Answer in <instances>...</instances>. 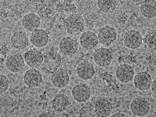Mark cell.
<instances>
[{
  "mask_svg": "<svg viewBox=\"0 0 156 117\" xmlns=\"http://www.w3.org/2000/svg\"><path fill=\"white\" fill-rule=\"evenodd\" d=\"M64 24L67 33L77 35L82 33L85 28L83 18L77 13H73L64 20Z\"/></svg>",
  "mask_w": 156,
  "mask_h": 117,
  "instance_id": "obj_1",
  "label": "cell"
},
{
  "mask_svg": "<svg viewBox=\"0 0 156 117\" xmlns=\"http://www.w3.org/2000/svg\"><path fill=\"white\" fill-rule=\"evenodd\" d=\"M44 60L41 65L42 69L47 73L53 74L57 71L62 64V58L57 53L49 51L45 53Z\"/></svg>",
  "mask_w": 156,
  "mask_h": 117,
  "instance_id": "obj_2",
  "label": "cell"
},
{
  "mask_svg": "<svg viewBox=\"0 0 156 117\" xmlns=\"http://www.w3.org/2000/svg\"><path fill=\"white\" fill-rule=\"evenodd\" d=\"M95 63L102 67H108L113 60V54L111 50L105 47H101L95 50L93 54Z\"/></svg>",
  "mask_w": 156,
  "mask_h": 117,
  "instance_id": "obj_3",
  "label": "cell"
},
{
  "mask_svg": "<svg viewBox=\"0 0 156 117\" xmlns=\"http://www.w3.org/2000/svg\"><path fill=\"white\" fill-rule=\"evenodd\" d=\"M130 109L135 116L143 117L147 115L150 110V105L144 98L137 97L132 101Z\"/></svg>",
  "mask_w": 156,
  "mask_h": 117,
  "instance_id": "obj_4",
  "label": "cell"
},
{
  "mask_svg": "<svg viewBox=\"0 0 156 117\" xmlns=\"http://www.w3.org/2000/svg\"><path fill=\"white\" fill-rule=\"evenodd\" d=\"M117 33L116 29L109 26H105L101 28L98 38L101 45L108 47L112 45L117 39Z\"/></svg>",
  "mask_w": 156,
  "mask_h": 117,
  "instance_id": "obj_5",
  "label": "cell"
},
{
  "mask_svg": "<svg viewBox=\"0 0 156 117\" xmlns=\"http://www.w3.org/2000/svg\"><path fill=\"white\" fill-rule=\"evenodd\" d=\"M94 112L97 117H108L111 114V102L105 98H97L94 102Z\"/></svg>",
  "mask_w": 156,
  "mask_h": 117,
  "instance_id": "obj_6",
  "label": "cell"
},
{
  "mask_svg": "<svg viewBox=\"0 0 156 117\" xmlns=\"http://www.w3.org/2000/svg\"><path fill=\"white\" fill-rule=\"evenodd\" d=\"M143 42L144 38L142 34L136 30L128 31L124 38V45L130 49H136L139 48Z\"/></svg>",
  "mask_w": 156,
  "mask_h": 117,
  "instance_id": "obj_7",
  "label": "cell"
},
{
  "mask_svg": "<svg viewBox=\"0 0 156 117\" xmlns=\"http://www.w3.org/2000/svg\"><path fill=\"white\" fill-rule=\"evenodd\" d=\"M72 96L74 100L79 103H83L89 100L91 91L86 84H79L72 89Z\"/></svg>",
  "mask_w": 156,
  "mask_h": 117,
  "instance_id": "obj_8",
  "label": "cell"
},
{
  "mask_svg": "<svg viewBox=\"0 0 156 117\" xmlns=\"http://www.w3.org/2000/svg\"><path fill=\"white\" fill-rule=\"evenodd\" d=\"M24 58L28 67H37L42 64L44 60V55L41 51L33 49L25 53Z\"/></svg>",
  "mask_w": 156,
  "mask_h": 117,
  "instance_id": "obj_9",
  "label": "cell"
},
{
  "mask_svg": "<svg viewBox=\"0 0 156 117\" xmlns=\"http://www.w3.org/2000/svg\"><path fill=\"white\" fill-rule=\"evenodd\" d=\"M6 68L12 73L20 72L26 65L24 57L19 54H15L8 57L6 61Z\"/></svg>",
  "mask_w": 156,
  "mask_h": 117,
  "instance_id": "obj_10",
  "label": "cell"
},
{
  "mask_svg": "<svg viewBox=\"0 0 156 117\" xmlns=\"http://www.w3.org/2000/svg\"><path fill=\"white\" fill-rule=\"evenodd\" d=\"M79 41L82 47L87 50L94 49L99 43L98 35L91 31H87L82 33Z\"/></svg>",
  "mask_w": 156,
  "mask_h": 117,
  "instance_id": "obj_11",
  "label": "cell"
},
{
  "mask_svg": "<svg viewBox=\"0 0 156 117\" xmlns=\"http://www.w3.org/2000/svg\"><path fill=\"white\" fill-rule=\"evenodd\" d=\"M59 49L64 56H73L78 51V42L70 36H66L61 40L59 43Z\"/></svg>",
  "mask_w": 156,
  "mask_h": 117,
  "instance_id": "obj_12",
  "label": "cell"
},
{
  "mask_svg": "<svg viewBox=\"0 0 156 117\" xmlns=\"http://www.w3.org/2000/svg\"><path fill=\"white\" fill-rule=\"evenodd\" d=\"M24 81L30 88L39 87L42 83V76L38 70L31 68L27 70L24 74Z\"/></svg>",
  "mask_w": 156,
  "mask_h": 117,
  "instance_id": "obj_13",
  "label": "cell"
},
{
  "mask_svg": "<svg viewBox=\"0 0 156 117\" xmlns=\"http://www.w3.org/2000/svg\"><path fill=\"white\" fill-rule=\"evenodd\" d=\"M153 81L151 74L147 72H140L134 76L135 87L140 91H145L150 89Z\"/></svg>",
  "mask_w": 156,
  "mask_h": 117,
  "instance_id": "obj_14",
  "label": "cell"
},
{
  "mask_svg": "<svg viewBox=\"0 0 156 117\" xmlns=\"http://www.w3.org/2000/svg\"><path fill=\"white\" fill-rule=\"evenodd\" d=\"M116 76L121 83H129L134 79L135 76L134 69L131 65L127 64H121L116 69Z\"/></svg>",
  "mask_w": 156,
  "mask_h": 117,
  "instance_id": "obj_15",
  "label": "cell"
},
{
  "mask_svg": "<svg viewBox=\"0 0 156 117\" xmlns=\"http://www.w3.org/2000/svg\"><path fill=\"white\" fill-rule=\"evenodd\" d=\"M30 39L31 43L35 47L41 48L48 45L49 36L45 30L38 28L31 33Z\"/></svg>",
  "mask_w": 156,
  "mask_h": 117,
  "instance_id": "obj_16",
  "label": "cell"
},
{
  "mask_svg": "<svg viewBox=\"0 0 156 117\" xmlns=\"http://www.w3.org/2000/svg\"><path fill=\"white\" fill-rule=\"evenodd\" d=\"M51 81L55 87L62 88L68 85L70 81V77L66 70L62 68H59L52 74Z\"/></svg>",
  "mask_w": 156,
  "mask_h": 117,
  "instance_id": "obj_17",
  "label": "cell"
},
{
  "mask_svg": "<svg viewBox=\"0 0 156 117\" xmlns=\"http://www.w3.org/2000/svg\"><path fill=\"white\" fill-rule=\"evenodd\" d=\"M76 74L78 77L83 80H89L94 76L95 71L94 65L90 62H82L76 67Z\"/></svg>",
  "mask_w": 156,
  "mask_h": 117,
  "instance_id": "obj_18",
  "label": "cell"
},
{
  "mask_svg": "<svg viewBox=\"0 0 156 117\" xmlns=\"http://www.w3.org/2000/svg\"><path fill=\"white\" fill-rule=\"evenodd\" d=\"M41 20L39 16L34 13H29L23 17V27L27 31L33 32L38 29L41 26Z\"/></svg>",
  "mask_w": 156,
  "mask_h": 117,
  "instance_id": "obj_19",
  "label": "cell"
},
{
  "mask_svg": "<svg viewBox=\"0 0 156 117\" xmlns=\"http://www.w3.org/2000/svg\"><path fill=\"white\" fill-rule=\"evenodd\" d=\"M11 42L15 49L23 50L26 49L29 44L28 35L25 32L21 31H16L12 34Z\"/></svg>",
  "mask_w": 156,
  "mask_h": 117,
  "instance_id": "obj_20",
  "label": "cell"
},
{
  "mask_svg": "<svg viewBox=\"0 0 156 117\" xmlns=\"http://www.w3.org/2000/svg\"><path fill=\"white\" fill-rule=\"evenodd\" d=\"M140 11L143 16L147 19L156 17V0H145L140 6Z\"/></svg>",
  "mask_w": 156,
  "mask_h": 117,
  "instance_id": "obj_21",
  "label": "cell"
},
{
  "mask_svg": "<svg viewBox=\"0 0 156 117\" xmlns=\"http://www.w3.org/2000/svg\"><path fill=\"white\" fill-rule=\"evenodd\" d=\"M69 105V100L65 94H59L56 95L51 101V106L54 111L62 112L66 110Z\"/></svg>",
  "mask_w": 156,
  "mask_h": 117,
  "instance_id": "obj_22",
  "label": "cell"
},
{
  "mask_svg": "<svg viewBox=\"0 0 156 117\" xmlns=\"http://www.w3.org/2000/svg\"><path fill=\"white\" fill-rule=\"evenodd\" d=\"M98 8L101 11L108 13L114 11L117 6L116 0H98Z\"/></svg>",
  "mask_w": 156,
  "mask_h": 117,
  "instance_id": "obj_23",
  "label": "cell"
},
{
  "mask_svg": "<svg viewBox=\"0 0 156 117\" xmlns=\"http://www.w3.org/2000/svg\"><path fill=\"white\" fill-rule=\"evenodd\" d=\"M144 42L146 47L151 50H156V31L151 30L146 33Z\"/></svg>",
  "mask_w": 156,
  "mask_h": 117,
  "instance_id": "obj_24",
  "label": "cell"
},
{
  "mask_svg": "<svg viewBox=\"0 0 156 117\" xmlns=\"http://www.w3.org/2000/svg\"><path fill=\"white\" fill-rule=\"evenodd\" d=\"M9 81L8 78L4 74L0 76V91L1 93H4L8 89Z\"/></svg>",
  "mask_w": 156,
  "mask_h": 117,
  "instance_id": "obj_25",
  "label": "cell"
},
{
  "mask_svg": "<svg viewBox=\"0 0 156 117\" xmlns=\"http://www.w3.org/2000/svg\"><path fill=\"white\" fill-rule=\"evenodd\" d=\"M151 88L152 92L156 95V78L153 80Z\"/></svg>",
  "mask_w": 156,
  "mask_h": 117,
  "instance_id": "obj_26",
  "label": "cell"
},
{
  "mask_svg": "<svg viewBox=\"0 0 156 117\" xmlns=\"http://www.w3.org/2000/svg\"><path fill=\"white\" fill-rule=\"evenodd\" d=\"M111 117H127V116H126L125 114H123V113H121V112H117V113H115V114H113V115H112Z\"/></svg>",
  "mask_w": 156,
  "mask_h": 117,
  "instance_id": "obj_27",
  "label": "cell"
}]
</instances>
